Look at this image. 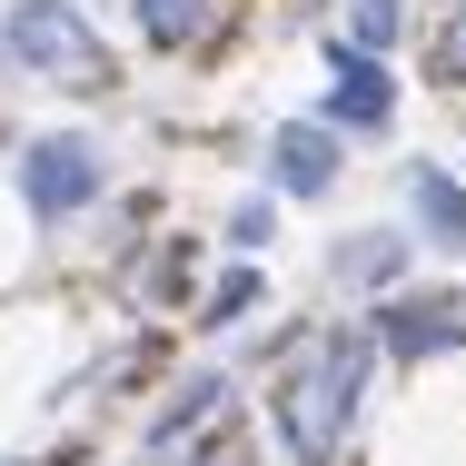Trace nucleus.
Listing matches in <instances>:
<instances>
[{"instance_id": "nucleus-15", "label": "nucleus", "mask_w": 466, "mask_h": 466, "mask_svg": "<svg viewBox=\"0 0 466 466\" xmlns=\"http://www.w3.org/2000/svg\"><path fill=\"white\" fill-rule=\"evenodd\" d=\"M268 238H279V198H238V208H228V248H238V258H258Z\"/></svg>"}, {"instance_id": "nucleus-13", "label": "nucleus", "mask_w": 466, "mask_h": 466, "mask_svg": "<svg viewBox=\"0 0 466 466\" xmlns=\"http://www.w3.org/2000/svg\"><path fill=\"white\" fill-rule=\"evenodd\" d=\"M427 80L437 90H466V0H447V20L427 30Z\"/></svg>"}, {"instance_id": "nucleus-12", "label": "nucleus", "mask_w": 466, "mask_h": 466, "mask_svg": "<svg viewBox=\"0 0 466 466\" xmlns=\"http://www.w3.org/2000/svg\"><path fill=\"white\" fill-rule=\"evenodd\" d=\"M188 268H198V258H188V238H159V248H149V268H129V288H139L149 308H179V298H188Z\"/></svg>"}, {"instance_id": "nucleus-5", "label": "nucleus", "mask_w": 466, "mask_h": 466, "mask_svg": "<svg viewBox=\"0 0 466 466\" xmlns=\"http://www.w3.org/2000/svg\"><path fill=\"white\" fill-rule=\"evenodd\" d=\"M318 119L338 139H387L397 129V70L377 50H358V40H328V99H318Z\"/></svg>"}, {"instance_id": "nucleus-14", "label": "nucleus", "mask_w": 466, "mask_h": 466, "mask_svg": "<svg viewBox=\"0 0 466 466\" xmlns=\"http://www.w3.org/2000/svg\"><path fill=\"white\" fill-rule=\"evenodd\" d=\"M338 40H358V50H377V60H387V50H397V40H407V0H358V10H348V30H338Z\"/></svg>"}, {"instance_id": "nucleus-9", "label": "nucleus", "mask_w": 466, "mask_h": 466, "mask_svg": "<svg viewBox=\"0 0 466 466\" xmlns=\"http://www.w3.org/2000/svg\"><path fill=\"white\" fill-rule=\"evenodd\" d=\"M407 218H417V238H427V248L466 258V179H457V169L407 159Z\"/></svg>"}, {"instance_id": "nucleus-3", "label": "nucleus", "mask_w": 466, "mask_h": 466, "mask_svg": "<svg viewBox=\"0 0 466 466\" xmlns=\"http://www.w3.org/2000/svg\"><path fill=\"white\" fill-rule=\"evenodd\" d=\"M99 188H109V159H99V139H80V129L20 139V208H30L40 228H70V218L90 208Z\"/></svg>"}, {"instance_id": "nucleus-7", "label": "nucleus", "mask_w": 466, "mask_h": 466, "mask_svg": "<svg viewBox=\"0 0 466 466\" xmlns=\"http://www.w3.org/2000/svg\"><path fill=\"white\" fill-rule=\"evenodd\" d=\"M338 179H348V139L328 119H279L268 129V188L279 198H328Z\"/></svg>"}, {"instance_id": "nucleus-16", "label": "nucleus", "mask_w": 466, "mask_h": 466, "mask_svg": "<svg viewBox=\"0 0 466 466\" xmlns=\"http://www.w3.org/2000/svg\"><path fill=\"white\" fill-rule=\"evenodd\" d=\"M0 466H30V457H0Z\"/></svg>"}, {"instance_id": "nucleus-11", "label": "nucleus", "mask_w": 466, "mask_h": 466, "mask_svg": "<svg viewBox=\"0 0 466 466\" xmlns=\"http://www.w3.org/2000/svg\"><path fill=\"white\" fill-rule=\"evenodd\" d=\"M258 308H268V279H258V258H238V268H218V279H208V298H198V318H188V328L228 338V328H248Z\"/></svg>"}, {"instance_id": "nucleus-4", "label": "nucleus", "mask_w": 466, "mask_h": 466, "mask_svg": "<svg viewBox=\"0 0 466 466\" xmlns=\"http://www.w3.org/2000/svg\"><path fill=\"white\" fill-rule=\"evenodd\" d=\"M368 338H377V358H397V368L447 358V348H466V288H387L368 308Z\"/></svg>"}, {"instance_id": "nucleus-2", "label": "nucleus", "mask_w": 466, "mask_h": 466, "mask_svg": "<svg viewBox=\"0 0 466 466\" xmlns=\"http://www.w3.org/2000/svg\"><path fill=\"white\" fill-rule=\"evenodd\" d=\"M0 50H10L30 80L70 90V99L119 90V60H109V40L90 30L80 0H10V10H0Z\"/></svg>"}, {"instance_id": "nucleus-8", "label": "nucleus", "mask_w": 466, "mask_h": 466, "mask_svg": "<svg viewBox=\"0 0 466 466\" xmlns=\"http://www.w3.org/2000/svg\"><path fill=\"white\" fill-rule=\"evenodd\" d=\"M407 268H417V238L407 228H348L328 248V279L348 298H387V288H407Z\"/></svg>"}, {"instance_id": "nucleus-6", "label": "nucleus", "mask_w": 466, "mask_h": 466, "mask_svg": "<svg viewBox=\"0 0 466 466\" xmlns=\"http://www.w3.org/2000/svg\"><path fill=\"white\" fill-rule=\"evenodd\" d=\"M218 417H238V387H228V377H218V368L179 377V387H169V407L149 417V437H139V457H149V466H179L188 447H198V437L218 427Z\"/></svg>"}, {"instance_id": "nucleus-1", "label": "nucleus", "mask_w": 466, "mask_h": 466, "mask_svg": "<svg viewBox=\"0 0 466 466\" xmlns=\"http://www.w3.org/2000/svg\"><path fill=\"white\" fill-rule=\"evenodd\" d=\"M377 377V338L368 318H338V328H308L268 377V437L288 447V466H338L358 437V407H368Z\"/></svg>"}, {"instance_id": "nucleus-10", "label": "nucleus", "mask_w": 466, "mask_h": 466, "mask_svg": "<svg viewBox=\"0 0 466 466\" xmlns=\"http://www.w3.org/2000/svg\"><path fill=\"white\" fill-rule=\"evenodd\" d=\"M129 20H139V40H149V50H169V60H179V50H198V40L218 30V0H129Z\"/></svg>"}]
</instances>
